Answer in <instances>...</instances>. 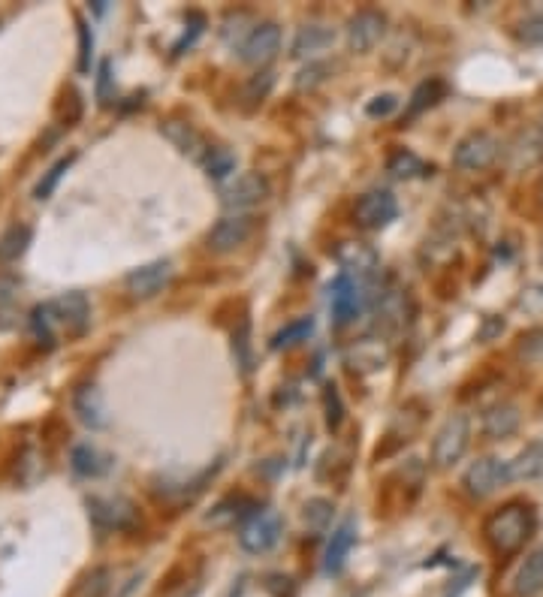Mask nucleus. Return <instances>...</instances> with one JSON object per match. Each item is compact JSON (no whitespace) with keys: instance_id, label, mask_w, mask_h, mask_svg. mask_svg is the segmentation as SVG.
I'll return each mask as SVG.
<instances>
[{"instance_id":"f257e3e1","label":"nucleus","mask_w":543,"mask_h":597,"mask_svg":"<svg viewBox=\"0 0 543 597\" xmlns=\"http://www.w3.org/2000/svg\"><path fill=\"white\" fill-rule=\"evenodd\" d=\"M531 531H534V513L525 504H507L498 513H492L486 522V540L501 555H513L516 549H522Z\"/></svg>"},{"instance_id":"f03ea898","label":"nucleus","mask_w":543,"mask_h":597,"mask_svg":"<svg viewBox=\"0 0 543 597\" xmlns=\"http://www.w3.org/2000/svg\"><path fill=\"white\" fill-rule=\"evenodd\" d=\"M471 444V420L465 414H453L444 420L432 441V465L435 468H453Z\"/></svg>"},{"instance_id":"7ed1b4c3","label":"nucleus","mask_w":543,"mask_h":597,"mask_svg":"<svg viewBox=\"0 0 543 597\" xmlns=\"http://www.w3.org/2000/svg\"><path fill=\"white\" fill-rule=\"evenodd\" d=\"M501 154V145L492 133L486 130H471L468 136L459 139V145L453 148V163L462 172H483L489 169Z\"/></svg>"},{"instance_id":"20e7f679","label":"nucleus","mask_w":543,"mask_h":597,"mask_svg":"<svg viewBox=\"0 0 543 597\" xmlns=\"http://www.w3.org/2000/svg\"><path fill=\"white\" fill-rule=\"evenodd\" d=\"M269 199V181L260 172H242L230 181L221 193V203L230 215H245L248 209L260 206Z\"/></svg>"},{"instance_id":"39448f33","label":"nucleus","mask_w":543,"mask_h":597,"mask_svg":"<svg viewBox=\"0 0 543 597\" xmlns=\"http://www.w3.org/2000/svg\"><path fill=\"white\" fill-rule=\"evenodd\" d=\"M281 531H284V525H281V516L275 510H254L251 519L239 531V543H242L245 552L263 555V552L278 546Z\"/></svg>"},{"instance_id":"423d86ee","label":"nucleus","mask_w":543,"mask_h":597,"mask_svg":"<svg viewBox=\"0 0 543 597\" xmlns=\"http://www.w3.org/2000/svg\"><path fill=\"white\" fill-rule=\"evenodd\" d=\"M504 483H510V471H507V462H501L495 456H483V459L471 462L468 471L462 474V486L471 498H489Z\"/></svg>"},{"instance_id":"0eeeda50","label":"nucleus","mask_w":543,"mask_h":597,"mask_svg":"<svg viewBox=\"0 0 543 597\" xmlns=\"http://www.w3.org/2000/svg\"><path fill=\"white\" fill-rule=\"evenodd\" d=\"M399 215V203L390 190H369L356 199L353 206V221L362 227V230H381L387 224H393Z\"/></svg>"},{"instance_id":"6e6552de","label":"nucleus","mask_w":543,"mask_h":597,"mask_svg":"<svg viewBox=\"0 0 543 597\" xmlns=\"http://www.w3.org/2000/svg\"><path fill=\"white\" fill-rule=\"evenodd\" d=\"M387 34V16L381 10H359L347 22V43L353 52H372Z\"/></svg>"},{"instance_id":"1a4fd4ad","label":"nucleus","mask_w":543,"mask_h":597,"mask_svg":"<svg viewBox=\"0 0 543 597\" xmlns=\"http://www.w3.org/2000/svg\"><path fill=\"white\" fill-rule=\"evenodd\" d=\"M251 233H254V218H248V215H227V218H221L209 230L206 245L215 254H230V251L242 248L251 239Z\"/></svg>"},{"instance_id":"9d476101","label":"nucleus","mask_w":543,"mask_h":597,"mask_svg":"<svg viewBox=\"0 0 543 597\" xmlns=\"http://www.w3.org/2000/svg\"><path fill=\"white\" fill-rule=\"evenodd\" d=\"M88 510H91L94 525L103 528V531H127L136 522V507L127 498H121V495H115V498H91Z\"/></svg>"},{"instance_id":"9b49d317","label":"nucleus","mask_w":543,"mask_h":597,"mask_svg":"<svg viewBox=\"0 0 543 597\" xmlns=\"http://www.w3.org/2000/svg\"><path fill=\"white\" fill-rule=\"evenodd\" d=\"M281 52V28L275 22H260L242 43V61L263 67Z\"/></svg>"},{"instance_id":"f8f14e48","label":"nucleus","mask_w":543,"mask_h":597,"mask_svg":"<svg viewBox=\"0 0 543 597\" xmlns=\"http://www.w3.org/2000/svg\"><path fill=\"white\" fill-rule=\"evenodd\" d=\"M52 314H55V323L61 332L79 338L88 332V323H91V305L82 293H67L61 299L52 302Z\"/></svg>"},{"instance_id":"ddd939ff","label":"nucleus","mask_w":543,"mask_h":597,"mask_svg":"<svg viewBox=\"0 0 543 597\" xmlns=\"http://www.w3.org/2000/svg\"><path fill=\"white\" fill-rule=\"evenodd\" d=\"M172 281V263L169 260H154L148 266H139L127 275V293L133 299H151L157 296L166 284Z\"/></svg>"},{"instance_id":"4468645a","label":"nucleus","mask_w":543,"mask_h":597,"mask_svg":"<svg viewBox=\"0 0 543 597\" xmlns=\"http://www.w3.org/2000/svg\"><path fill=\"white\" fill-rule=\"evenodd\" d=\"M329 308H332V317H335L338 326L350 323L359 314V308H362V290H359V284H356L353 275L344 272V275H338L329 284Z\"/></svg>"},{"instance_id":"2eb2a0df","label":"nucleus","mask_w":543,"mask_h":597,"mask_svg":"<svg viewBox=\"0 0 543 597\" xmlns=\"http://www.w3.org/2000/svg\"><path fill=\"white\" fill-rule=\"evenodd\" d=\"M160 133L185 154L188 160H194V163H206V157H209V151H212V145L206 142V136L194 127V124H188V121H166L163 127H160Z\"/></svg>"},{"instance_id":"dca6fc26","label":"nucleus","mask_w":543,"mask_h":597,"mask_svg":"<svg viewBox=\"0 0 543 597\" xmlns=\"http://www.w3.org/2000/svg\"><path fill=\"white\" fill-rule=\"evenodd\" d=\"M356 543V522L353 519H344L332 537H329V546H326V555H323V573L326 576H338L347 564V555Z\"/></svg>"},{"instance_id":"f3484780","label":"nucleus","mask_w":543,"mask_h":597,"mask_svg":"<svg viewBox=\"0 0 543 597\" xmlns=\"http://www.w3.org/2000/svg\"><path fill=\"white\" fill-rule=\"evenodd\" d=\"M73 408L85 426H91V429L106 426V405H103V395L94 383H85L73 392Z\"/></svg>"},{"instance_id":"a211bd4d","label":"nucleus","mask_w":543,"mask_h":597,"mask_svg":"<svg viewBox=\"0 0 543 597\" xmlns=\"http://www.w3.org/2000/svg\"><path fill=\"white\" fill-rule=\"evenodd\" d=\"M387 359H390V350L381 338H359L347 350V365L359 368V371H378V368H384Z\"/></svg>"},{"instance_id":"6ab92c4d","label":"nucleus","mask_w":543,"mask_h":597,"mask_svg":"<svg viewBox=\"0 0 543 597\" xmlns=\"http://www.w3.org/2000/svg\"><path fill=\"white\" fill-rule=\"evenodd\" d=\"M519 429V408L510 402H498L483 414V435L492 441H504Z\"/></svg>"},{"instance_id":"aec40b11","label":"nucleus","mask_w":543,"mask_h":597,"mask_svg":"<svg viewBox=\"0 0 543 597\" xmlns=\"http://www.w3.org/2000/svg\"><path fill=\"white\" fill-rule=\"evenodd\" d=\"M507 157H510L513 169H528V166L540 163L543 160V133L540 130H522V133H516V139L507 148Z\"/></svg>"},{"instance_id":"412c9836","label":"nucleus","mask_w":543,"mask_h":597,"mask_svg":"<svg viewBox=\"0 0 543 597\" xmlns=\"http://www.w3.org/2000/svg\"><path fill=\"white\" fill-rule=\"evenodd\" d=\"M507 471H510V480H522V483H531V480L543 477V441L525 444V447L507 462Z\"/></svg>"},{"instance_id":"4be33fe9","label":"nucleus","mask_w":543,"mask_h":597,"mask_svg":"<svg viewBox=\"0 0 543 597\" xmlns=\"http://www.w3.org/2000/svg\"><path fill=\"white\" fill-rule=\"evenodd\" d=\"M543 591V549H534L513 576L516 597H537Z\"/></svg>"},{"instance_id":"5701e85b","label":"nucleus","mask_w":543,"mask_h":597,"mask_svg":"<svg viewBox=\"0 0 543 597\" xmlns=\"http://www.w3.org/2000/svg\"><path fill=\"white\" fill-rule=\"evenodd\" d=\"M338 263L347 269V275L350 272L369 275V272L378 269V254L372 248H366V245H359V242H347V245L338 248Z\"/></svg>"},{"instance_id":"b1692460","label":"nucleus","mask_w":543,"mask_h":597,"mask_svg":"<svg viewBox=\"0 0 543 597\" xmlns=\"http://www.w3.org/2000/svg\"><path fill=\"white\" fill-rule=\"evenodd\" d=\"M332 40H335L332 28H326V25H305V28H299V34H296V40H293V58L317 55V52H323Z\"/></svg>"},{"instance_id":"393cba45","label":"nucleus","mask_w":543,"mask_h":597,"mask_svg":"<svg viewBox=\"0 0 543 597\" xmlns=\"http://www.w3.org/2000/svg\"><path fill=\"white\" fill-rule=\"evenodd\" d=\"M70 462H73V471H76L79 477H103V474L112 468V459H109L106 453H100L97 447H91V444L76 447Z\"/></svg>"},{"instance_id":"a878e982","label":"nucleus","mask_w":543,"mask_h":597,"mask_svg":"<svg viewBox=\"0 0 543 597\" xmlns=\"http://www.w3.org/2000/svg\"><path fill=\"white\" fill-rule=\"evenodd\" d=\"M378 317L387 329H399L408 320V296L402 290H384L378 299Z\"/></svg>"},{"instance_id":"bb28decb","label":"nucleus","mask_w":543,"mask_h":597,"mask_svg":"<svg viewBox=\"0 0 543 597\" xmlns=\"http://www.w3.org/2000/svg\"><path fill=\"white\" fill-rule=\"evenodd\" d=\"M444 97H447V85H444L441 79L420 82V85H417V91H414V94H411V100H408V118H417V115H423L426 109L438 106Z\"/></svg>"},{"instance_id":"cd10ccee","label":"nucleus","mask_w":543,"mask_h":597,"mask_svg":"<svg viewBox=\"0 0 543 597\" xmlns=\"http://www.w3.org/2000/svg\"><path fill=\"white\" fill-rule=\"evenodd\" d=\"M248 510H254V504L245 498V495H233V498H224L221 504L212 507V513L206 516V525H233L236 519L248 516Z\"/></svg>"},{"instance_id":"c85d7f7f","label":"nucleus","mask_w":543,"mask_h":597,"mask_svg":"<svg viewBox=\"0 0 543 597\" xmlns=\"http://www.w3.org/2000/svg\"><path fill=\"white\" fill-rule=\"evenodd\" d=\"M31 227H25V224H16V227H10L4 236H0V263H16L25 251H28V245H31Z\"/></svg>"},{"instance_id":"c756f323","label":"nucleus","mask_w":543,"mask_h":597,"mask_svg":"<svg viewBox=\"0 0 543 597\" xmlns=\"http://www.w3.org/2000/svg\"><path fill=\"white\" fill-rule=\"evenodd\" d=\"M387 172L393 178H417V175H432V166H426L414 151L399 148L390 160H387Z\"/></svg>"},{"instance_id":"7c9ffc66","label":"nucleus","mask_w":543,"mask_h":597,"mask_svg":"<svg viewBox=\"0 0 543 597\" xmlns=\"http://www.w3.org/2000/svg\"><path fill=\"white\" fill-rule=\"evenodd\" d=\"M275 88V73L272 70H260V73H254L248 82H245V88H242V103H245V109H254V106H260L266 97H269V91Z\"/></svg>"},{"instance_id":"2f4dec72","label":"nucleus","mask_w":543,"mask_h":597,"mask_svg":"<svg viewBox=\"0 0 543 597\" xmlns=\"http://www.w3.org/2000/svg\"><path fill=\"white\" fill-rule=\"evenodd\" d=\"M203 166H206L209 178L221 181V178H227L236 169V154L230 148H224V145H212V151H209V157H206Z\"/></svg>"},{"instance_id":"473e14b6","label":"nucleus","mask_w":543,"mask_h":597,"mask_svg":"<svg viewBox=\"0 0 543 597\" xmlns=\"http://www.w3.org/2000/svg\"><path fill=\"white\" fill-rule=\"evenodd\" d=\"M311 329H314L311 317L287 323V326H284L281 332H275V338H272V350H284V347H293V344L305 341V338L311 335Z\"/></svg>"},{"instance_id":"72a5a7b5","label":"nucleus","mask_w":543,"mask_h":597,"mask_svg":"<svg viewBox=\"0 0 543 597\" xmlns=\"http://www.w3.org/2000/svg\"><path fill=\"white\" fill-rule=\"evenodd\" d=\"M332 501H326V498H311L308 504H305V510H302V519H305V525L311 528V531H326L329 528V522H332Z\"/></svg>"},{"instance_id":"f704fd0d","label":"nucleus","mask_w":543,"mask_h":597,"mask_svg":"<svg viewBox=\"0 0 543 597\" xmlns=\"http://www.w3.org/2000/svg\"><path fill=\"white\" fill-rule=\"evenodd\" d=\"M31 326H34V335L37 341L43 344H52L55 341V332H58V323H55V314H52V302L49 305H37L34 314H31Z\"/></svg>"},{"instance_id":"c9c22d12","label":"nucleus","mask_w":543,"mask_h":597,"mask_svg":"<svg viewBox=\"0 0 543 597\" xmlns=\"http://www.w3.org/2000/svg\"><path fill=\"white\" fill-rule=\"evenodd\" d=\"M73 160H76L73 154L61 157V160H58V163H55V166H52V169L43 175V178H40V184L34 187V196H37V199H49V196H52V190L58 187V181L64 178V172L70 169V163H73Z\"/></svg>"},{"instance_id":"e433bc0d","label":"nucleus","mask_w":543,"mask_h":597,"mask_svg":"<svg viewBox=\"0 0 543 597\" xmlns=\"http://www.w3.org/2000/svg\"><path fill=\"white\" fill-rule=\"evenodd\" d=\"M323 405H326V429L329 432H338L341 423H344V405H341V395H338V386H326L323 392Z\"/></svg>"},{"instance_id":"4c0bfd02","label":"nucleus","mask_w":543,"mask_h":597,"mask_svg":"<svg viewBox=\"0 0 543 597\" xmlns=\"http://www.w3.org/2000/svg\"><path fill=\"white\" fill-rule=\"evenodd\" d=\"M106 591H109V570H91L82 582H79V588H76V594L73 597H106Z\"/></svg>"},{"instance_id":"58836bf2","label":"nucleus","mask_w":543,"mask_h":597,"mask_svg":"<svg viewBox=\"0 0 543 597\" xmlns=\"http://www.w3.org/2000/svg\"><path fill=\"white\" fill-rule=\"evenodd\" d=\"M516 40L525 43V46H543V13L525 16L516 25Z\"/></svg>"},{"instance_id":"ea45409f","label":"nucleus","mask_w":543,"mask_h":597,"mask_svg":"<svg viewBox=\"0 0 543 597\" xmlns=\"http://www.w3.org/2000/svg\"><path fill=\"white\" fill-rule=\"evenodd\" d=\"M326 73H329L326 64H308V67H302L299 76H296V91H314L317 85L326 82Z\"/></svg>"},{"instance_id":"a19ab883","label":"nucleus","mask_w":543,"mask_h":597,"mask_svg":"<svg viewBox=\"0 0 543 597\" xmlns=\"http://www.w3.org/2000/svg\"><path fill=\"white\" fill-rule=\"evenodd\" d=\"M76 25H79V73H88L91 70V49H94V37H91V28L82 16H76Z\"/></svg>"},{"instance_id":"79ce46f5","label":"nucleus","mask_w":543,"mask_h":597,"mask_svg":"<svg viewBox=\"0 0 543 597\" xmlns=\"http://www.w3.org/2000/svg\"><path fill=\"white\" fill-rule=\"evenodd\" d=\"M396 106H399V97H396V94H378V97L366 106V115H369V118H387V115L396 112Z\"/></svg>"},{"instance_id":"37998d69","label":"nucleus","mask_w":543,"mask_h":597,"mask_svg":"<svg viewBox=\"0 0 543 597\" xmlns=\"http://www.w3.org/2000/svg\"><path fill=\"white\" fill-rule=\"evenodd\" d=\"M233 347H239V362L248 371L251 368V356H248V320H242L239 332H233Z\"/></svg>"},{"instance_id":"c03bdc74","label":"nucleus","mask_w":543,"mask_h":597,"mask_svg":"<svg viewBox=\"0 0 543 597\" xmlns=\"http://www.w3.org/2000/svg\"><path fill=\"white\" fill-rule=\"evenodd\" d=\"M16 290H19V284L13 278H0V305H7Z\"/></svg>"},{"instance_id":"a18cd8bd","label":"nucleus","mask_w":543,"mask_h":597,"mask_svg":"<svg viewBox=\"0 0 543 597\" xmlns=\"http://www.w3.org/2000/svg\"><path fill=\"white\" fill-rule=\"evenodd\" d=\"M540 203H543V181H540Z\"/></svg>"},{"instance_id":"49530a36","label":"nucleus","mask_w":543,"mask_h":597,"mask_svg":"<svg viewBox=\"0 0 543 597\" xmlns=\"http://www.w3.org/2000/svg\"><path fill=\"white\" fill-rule=\"evenodd\" d=\"M537 130H540V133H543V118H540V127H537Z\"/></svg>"}]
</instances>
